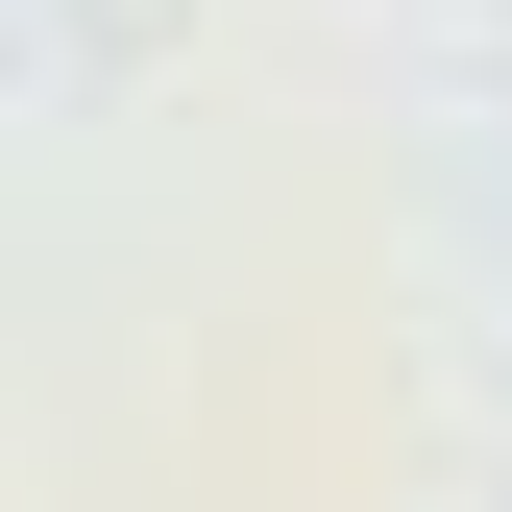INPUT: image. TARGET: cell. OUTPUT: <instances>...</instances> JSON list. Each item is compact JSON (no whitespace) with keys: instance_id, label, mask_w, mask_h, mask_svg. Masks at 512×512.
Here are the masks:
<instances>
[]
</instances>
